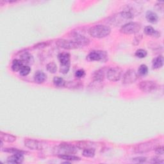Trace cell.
Returning <instances> with one entry per match:
<instances>
[{
	"mask_svg": "<svg viewBox=\"0 0 164 164\" xmlns=\"http://www.w3.org/2000/svg\"><path fill=\"white\" fill-rule=\"evenodd\" d=\"M89 33L92 37L101 39L110 35L111 33V28L106 25H95L89 29Z\"/></svg>",
	"mask_w": 164,
	"mask_h": 164,
	"instance_id": "6da1fadb",
	"label": "cell"
},
{
	"mask_svg": "<svg viewBox=\"0 0 164 164\" xmlns=\"http://www.w3.org/2000/svg\"><path fill=\"white\" fill-rule=\"evenodd\" d=\"M160 144L157 141H151L141 143L135 145L133 148V151L136 153H145L155 149Z\"/></svg>",
	"mask_w": 164,
	"mask_h": 164,
	"instance_id": "7a4b0ae2",
	"label": "cell"
},
{
	"mask_svg": "<svg viewBox=\"0 0 164 164\" xmlns=\"http://www.w3.org/2000/svg\"><path fill=\"white\" fill-rule=\"evenodd\" d=\"M58 58L60 63V73L62 74H67L70 69V54L66 52L60 53L58 55Z\"/></svg>",
	"mask_w": 164,
	"mask_h": 164,
	"instance_id": "3957f363",
	"label": "cell"
},
{
	"mask_svg": "<svg viewBox=\"0 0 164 164\" xmlns=\"http://www.w3.org/2000/svg\"><path fill=\"white\" fill-rule=\"evenodd\" d=\"M141 28V24L137 22H129L122 26L120 32L123 34L130 35L139 32Z\"/></svg>",
	"mask_w": 164,
	"mask_h": 164,
	"instance_id": "277c9868",
	"label": "cell"
},
{
	"mask_svg": "<svg viewBox=\"0 0 164 164\" xmlns=\"http://www.w3.org/2000/svg\"><path fill=\"white\" fill-rule=\"evenodd\" d=\"M56 151L58 155L73 154L77 152V149L76 147L72 144L68 143H61L57 147Z\"/></svg>",
	"mask_w": 164,
	"mask_h": 164,
	"instance_id": "5b68a950",
	"label": "cell"
},
{
	"mask_svg": "<svg viewBox=\"0 0 164 164\" xmlns=\"http://www.w3.org/2000/svg\"><path fill=\"white\" fill-rule=\"evenodd\" d=\"M122 72V69L119 67H111L107 70V77L110 82H117L121 78Z\"/></svg>",
	"mask_w": 164,
	"mask_h": 164,
	"instance_id": "8992f818",
	"label": "cell"
},
{
	"mask_svg": "<svg viewBox=\"0 0 164 164\" xmlns=\"http://www.w3.org/2000/svg\"><path fill=\"white\" fill-rule=\"evenodd\" d=\"M157 84L154 82L145 80L139 84V89L145 93H152L157 89Z\"/></svg>",
	"mask_w": 164,
	"mask_h": 164,
	"instance_id": "52a82bcc",
	"label": "cell"
},
{
	"mask_svg": "<svg viewBox=\"0 0 164 164\" xmlns=\"http://www.w3.org/2000/svg\"><path fill=\"white\" fill-rule=\"evenodd\" d=\"M56 44L59 48L65 49H75L80 47V45L74 40L67 39H58L56 42Z\"/></svg>",
	"mask_w": 164,
	"mask_h": 164,
	"instance_id": "ba28073f",
	"label": "cell"
},
{
	"mask_svg": "<svg viewBox=\"0 0 164 164\" xmlns=\"http://www.w3.org/2000/svg\"><path fill=\"white\" fill-rule=\"evenodd\" d=\"M138 78H139V76H138V74L134 69H128L123 75V83L125 85H129V84H132L134 82H135Z\"/></svg>",
	"mask_w": 164,
	"mask_h": 164,
	"instance_id": "9c48e42d",
	"label": "cell"
},
{
	"mask_svg": "<svg viewBox=\"0 0 164 164\" xmlns=\"http://www.w3.org/2000/svg\"><path fill=\"white\" fill-rule=\"evenodd\" d=\"M107 55L105 51H92L87 55V59L89 61H102L107 58Z\"/></svg>",
	"mask_w": 164,
	"mask_h": 164,
	"instance_id": "30bf717a",
	"label": "cell"
},
{
	"mask_svg": "<svg viewBox=\"0 0 164 164\" xmlns=\"http://www.w3.org/2000/svg\"><path fill=\"white\" fill-rule=\"evenodd\" d=\"M24 145L32 150H41L43 149V144L37 140L28 139L24 141Z\"/></svg>",
	"mask_w": 164,
	"mask_h": 164,
	"instance_id": "8fae6325",
	"label": "cell"
},
{
	"mask_svg": "<svg viewBox=\"0 0 164 164\" xmlns=\"http://www.w3.org/2000/svg\"><path fill=\"white\" fill-rule=\"evenodd\" d=\"M73 37L74 39V41L80 45V46H83L89 45L90 40L78 33H74L73 34Z\"/></svg>",
	"mask_w": 164,
	"mask_h": 164,
	"instance_id": "7c38bea8",
	"label": "cell"
},
{
	"mask_svg": "<svg viewBox=\"0 0 164 164\" xmlns=\"http://www.w3.org/2000/svg\"><path fill=\"white\" fill-rule=\"evenodd\" d=\"M106 71L105 68L99 69L98 71H95L92 74V78L94 82H101L104 80V78L106 75Z\"/></svg>",
	"mask_w": 164,
	"mask_h": 164,
	"instance_id": "4fadbf2b",
	"label": "cell"
},
{
	"mask_svg": "<svg viewBox=\"0 0 164 164\" xmlns=\"http://www.w3.org/2000/svg\"><path fill=\"white\" fill-rule=\"evenodd\" d=\"M23 154L22 153H14L7 159V162L9 163H21L24 160Z\"/></svg>",
	"mask_w": 164,
	"mask_h": 164,
	"instance_id": "5bb4252c",
	"label": "cell"
},
{
	"mask_svg": "<svg viewBox=\"0 0 164 164\" xmlns=\"http://www.w3.org/2000/svg\"><path fill=\"white\" fill-rule=\"evenodd\" d=\"M20 60L23 63L24 65H29L33 64L34 62L33 57L29 53H24L20 57Z\"/></svg>",
	"mask_w": 164,
	"mask_h": 164,
	"instance_id": "9a60e30c",
	"label": "cell"
},
{
	"mask_svg": "<svg viewBox=\"0 0 164 164\" xmlns=\"http://www.w3.org/2000/svg\"><path fill=\"white\" fill-rule=\"evenodd\" d=\"M34 81L37 83L40 84L44 83L46 80V74L41 71H37L33 76Z\"/></svg>",
	"mask_w": 164,
	"mask_h": 164,
	"instance_id": "2e32d148",
	"label": "cell"
},
{
	"mask_svg": "<svg viewBox=\"0 0 164 164\" xmlns=\"http://www.w3.org/2000/svg\"><path fill=\"white\" fill-rule=\"evenodd\" d=\"M23 66H24V64L21 60L15 59L13 60V62L12 63L11 68H12V70L13 71L18 72V71H20V70L21 69V68Z\"/></svg>",
	"mask_w": 164,
	"mask_h": 164,
	"instance_id": "e0dca14e",
	"label": "cell"
},
{
	"mask_svg": "<svg viewBox=\"0 0 164 164\" xmlns=\"http://www.w3.org/2000/svg\"><path fill=\"white\" fill-rule=\"evenodd\" d=\"M145 18L149 22L151 23H155L158 21V18L157 14L153 11H148L145 14Z\"/></svg>",
	"mask_w": 164,
	"mask_h": 164,
	"instance_id": "ac0fdd59",
	"label": "cell"
},
{
	"mask_svg": "<svg viewBox=\"0 0 164 164\" xmlns=\"http://www.w3.org/2000/svg\"><path fill=\"white\" fill-rule=\"evenodd\" d=\"M163 65V58L162 56H158L153 60V68L157 69L161 68Z\"/></svg>",
	"mask_w": 164,
	"mask_h": 164,
	"instance_id": "d6986e66",
	"label": "cell"
},
{
	"mask_svg": "<svg viewBox=\"0 0 164 164\" xmlns=\"http://www.w3.org/2000/svg\"><path fill=\"white\" fill-rule=\"evenodd\" d=\"M17 138L16 137L11 135V134H8V133H1V140L3 141L6 142H9L12 143L16 141Z\"/></svg>",
	"mask_w": 164,
	"mask_h": 164,
	"instance_id": "ffe728a7",
	"label": "cell"
},
{
	"mask_svg": "<svg viewBox=\"0 0 164 164\" xmlns=\"http://www.w3.org/2000/svg\"><path fill=\"white\" fill-rule=\"evenodd\" d=\"M144 33L147 36H150L153 37L155 36L160 37V33L157 30H155L152 27H150V26H148V27H145Z\"/></svg>",
	"mask_w": 164,
	"mask_h": 164,
	"instance_id": "44dd1931",
	"label": "cell"
},
{
	"mask_svg": "<svg viewBox=\"0 0 164 164\" xmlns=\"http://www.w3.org/2000/svg\"><path fill=\"white\" fill-rule=\"evenodd\" d=\"M53 83L58 87H65L66 82L62 78H60L59 76H56L53 78Z\"/></svg>",
	"mask_w": 164,
	"mask_h": 164,
	"instance_id": "7402d4cb",
	"label": "cell"
},
{
	"mask_svg": "<svg viewBox=\"0 0 164 164\" xmlns=\"http://www.w3.org/2000/svg\"><path fill=\"white\" fill-rule=\"evenodd\" d=\"M58 157L61 159L67 160V161H77L80 160V158L78 157L74 156L73 154H63L58 155Z\"/></svg>",
	"mask_w": 164,
	"mask_h": 164,
	"instance_id": "603a6c76",
	"label": "cell"
},
{
	"mask_svg": "<svg viewBox=\"0 0 164 164\" xmlns=\"http://www.w3.org/2000/svg\"><path fill=\"white\" fill-rule=\"evenodd\" d=\"M82 154L85 157H87V158L93 157L95 155V149L92 148V147L88 148H85L83 149Z\"/></svg>",
	"mask_w": 164,
	"mask_h": 164,
	"instance_id": "cb8c5ba5",
	"label": "cell"
},
{
	"mask_svg": "<svg viewBox=\"0 0 164 164\" xmlns=\"http://www.w3.org/2000/svg\"><path fill=\"white\" fill-rule=\"evenodd\" d=\"M46 69L50 73H55L57 71V65L55 62H49L47 64Z\"/></svg>",
	"mask_w": 164,
	"mask_h": 164,
	"instance_id": "d4e9b609",
	"label": "cell"
},
{
	"mask_svg": "<svg viewBox=\"0 0 164 164\" xmlns=\"http://www.w3.org/2000/svg\"><path fill=\"white\" fill-rule=\"evenodd\" d=\"M138 73L141 76H145L148 73V67L145 64H142L138 69Z\"/></svg>",
	"mask_w": 164,
	"mask_h": 164,
	"instance_id": "484cf974",
	"label": "cell"
},
{
	"mask_svg": "<svg viewBox=\"0 0 164 164\" xmlns=\"http://www.w3.org/2000/svg\"><path fill=\"white\" fill-rule=\"evenodd\" d=\"M31 71V68L29 65H24L19 71V74L23 76H26L30 74Z\"/></svg>",
	"mask_w": 164,
	"mask_h": 164,
	"instance_id": "4316f807",
	"label": "cell"
},
{
	"mask_svg": "<svg viewBox=\"0 0 164 164\" xmlns=\"http://www.w3.org/2000/svg\"><path fill=\"white\" fill-rule=\"evenodd\" d=\"M147 55H148V53H147V51L145 49H138L136 53H135V56L138 58H145Z\"/></svg>",
	"mask_w": 164,
	"mask_h": 164,
	"instance_id": "83f0119b",
	"label": "cell"
},
{
	"mask_svg": "<svg viewBox=\"0 0 164 164\" xmlns=\"http://www.w3.org/2000/svg\"><path fill=\"white\" fill-rule=\"evenodd\" d=\"M89 142H80L77 144V147L80 149H85V148H90L92 144H89Z\"/></svg>",
	"mask_w": 164,
	"mask_h": 164,
	"instance_id": "f1b7e54d",
	"label": "cell"
},
{
	"mask_svg": "<svg viewBox=\"0 0 164 164\" xmlns=\"http://www.w3.org/2000/svg\"><path fill=\"white\" fill-rule=\"evenodd\" d=\"M3 151L4 152H7V153H24V151L21 150H19L16 148H5V149H2Z\"/></svg>",
	"mask_w": 164,
	"mask_h": 164,
	"instance_id": "f546056e",
	"label": "cell"
},
{
	"mask_svg": "<svg viewBox=\"0 0 164 164\" xmlns=\"http://www.w3.org/2000/svg\"><path fill=\"white\" fill-rule=\"evenodd\" d=\"M85 76V72L82 69H80L77 70L75 73V76L77 78H82Z\"/></svg>",
	"mask_w": 164,
	"mask_h": 164,
	"instance_id": "4dcf8cb0",
	"label": "cell"
},
{
	"mask_svg": "<svg viewBox=\"0 0 164 164\" xmlns=\"http://www.w3.org/2000/svg\"><path fill=\"white\" fill-rule=\"evenodd\" d=\"M155 152H156L157 154H160V155H163L164 153L163 151V147L162 145H158L156 148H155Z\"/></svg>",
	"mask_w": 164,
	"mask_h": 164,
	"instance_id": "1f68e13d",
	"label": "cell"
},
{
	"mask_svg": "<svg viewBox=\"0 0 164 164\" xmlns=\"http://www.w3.org/2000/svg\"><path fill=\"white\" fill-rule=\"evenodd\" d=\"M48 45L46 42H42V43H39V44H36V46H34V48H44Z\"/></svg>",
	"mask_w": 164,
	"mask_h": 164,
	"instance_id": "d6a6232c",
	"label": "cell"
},
{
	"mask_svg": "<svg viewBox=\"0 0 164 164\" xmlns=\"http://www.w3.org/2000/svg\"><path fill=\"white\" fill-rule=\"evenodd\" d=\"M146 160V158L145 157H137L133 158V161L136 162H139V163H142L144 162Z\"/></svg>",
	"mask_w": 164,
	"mask_h": 164,
	"instance_id": "836d02e7",
	"label": "cell"
},
{
	"mask_svg": "<svg viewBox=\"0 0 164 164\" xmlns=\"http://www.w3.org/2000/svg\"><path fill=\"white\" fill-rule=\"evenodd\" d=\"M152 162L155 163H163V160L159 158H153L152 159Z\"/></svg>",
	"mask_w": 164,
	"mask_h": 164,
	"instance_id": "e575fe53",
	"label": "cell"
},
{
	"mask_svg": "<svg viewBox=\"0 0 164 164\" xmlns=\"http://www.w3.org/2000/svg\"><path fill=\"white\" fill-rule=\"evenodd\" d=\"M141 39H142V36H136L135 38V39H134V40H133V44H134V43H135V42H137V43H136V44H135V45L139 44V42H140V41L141 40Z\"/></svg>",
	"mask_w": 164,
	"mask_h": 164,
	"instance_id": "d590c367",
	"label": "cell"
}]
</instances>
